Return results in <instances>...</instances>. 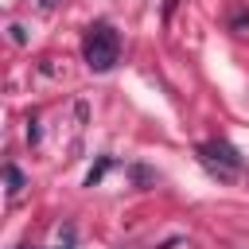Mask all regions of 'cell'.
<instances>
[{
    "mask_svg": "<svg viewBox=\"0 0 249 249\" xmlns=\"http://www.w3.org/2000/svg\"><path fill=\"white\" fill-rule=\"evenodd\" d=\"M4 179H8V195H19L23 191V171L16 163H4Z\"/></svg>",
    "mask_w": 249,
    "mask_h": 249,
    "instance_id": "3957f363",
    "label": "cell"
},
{
    "mask_svg": "<svg viewBox=\"0 0 249 249\" xmlns=\"http://www.w3.org/2000/svg\"><path fill=\"white\" fill-rule=\"evenodd\" d=\"M27 140H31V144H39V121H35V117L27 121Z\"/></svg>",
    "mask_w": 249,
    "mask_h": 249,
    "instance_id": "277c9868",
    "label": "cell"
},
{
    "mask_svg": "<svg viewBox=\"0 0 249 249\" xmlns=\"http://www.w3.org/2000/svg\"><path fill=\"white\" fill-rule=\"evenodd\" d=\"M82 54H86V66H89L93 74L113 70V66H117V58H121V39H117V31H113L109 23H93V27L86 31Z\"/></svg>",
    "mask_w": 249,
    "mask_h": 249,
    "instance_id": "6da1fadb",
    "label": "cell"
},
{
    "mask_svg": "<svg viewBox=\"0 0 249 249\" xmlns=\"http://www.w3.org/2000/svg\"><path fill=\"white\" fill-rule=\"evenodd\" d=\"M198 160L218 175V179H233L241 167H245V160L237 156V148H230L226 140H210V144H198Z\"/></svg>",
    "mask_w": 249,
    "mask_h": 249,
    "instance_id": "7a4b0ae2",
    "label": "cell"
}]
</instances>
